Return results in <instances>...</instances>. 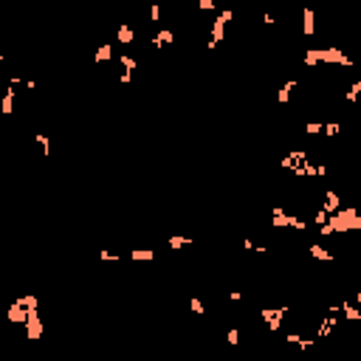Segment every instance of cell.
Returning <instances> with one entry per match:
<instances>
[{"label": "cell", "mask_w": 361, "mask_h": 361, "mask_svg": "<svg viewBox=\"0 0 361 361\" xmlns=\"http://www.w3.org/2000/svg\"><path fill=\"white\" fill-rule=\"evenodd\" d=\"M319 62L325 65H341V68H353V59H350L338 45H325V48H308L305 51V65L313 68Z\"/></svg>", "instance_id": "cell-1"}, {"label": "cell", "mask_w": 361, "mask_h": 361, "mask_svg": "<svg viewBox=\"0 0 361 361\" xmlns=\"http://www.w3.org/2000/svg\"><path fill=\"white\" fill-rule=\"evenodd\" d=\"M330 232L333 234H347V232H361V212L359 206H341L336 214H330Z\"/></svg>", "instance_id": "cell-2"}, {"label": "cell", "mask_w": 361, "mask_h": 361, "mask_svg": "<svg viewBox=\"0 0 361 361\" xmlns=\"http://www.w3.org/2000/svg\"><path fill=\"white\" fill-rule=\"evenodd\" d=\"M234 20V11L232 9H223L217 17H214V23H212V34H209V40H206V48L209 51H214L217 45L223 43V37H226V26Z\"/></svg>", "instance_id": "cell-3"}, {"label": "cell", "mask_w": 361, "mask_h": 361, "mask_svg": "<svg viewBox=\"0 0 361 361\" xmlns=\"http://www.w3.org/2000/svg\"><path fill=\"white\" fill-rule=\"evenodd\" d=\"M291 308L288 305H280V308H262L259 310V316H262V322L268 325V330L274 333V330H280L282 327V322H285V313H288Z\"/></svg>", "instance_id": "cell-4"}, {"label": "cell", "mask_w": 361, "mask_h": 361, "mask_svg": "<svg viewBox=\"0 0 361 361\" xmlns=\"http://www.w3.org/2000/svg\"><path fill=\"white\" fill-rule=\"evenodd\" d=\"M45 330V322L40 310H28V322H26V338H40Z\"/></svg>", "instance_id": "cell-5"}, {"label": "cell", "mask_w": 361, "mask_h": 361, "mask_svg": "<svg viewBox=\"0 0 361 361\" xmlns=\"http://www.w3.org/2000/svg\"><path fill=\"white\" fill-rule=\"evenodd\" d=\"M6 319H9L11 325H23L26 327V322H28V308H23L17 299L9 305V310H6Z\"/></svg>", "instance_id": "cell-6"}, {"label": "cell", "mask_w": 361, "mask_h": 361, "mask_svg": "<svg viewBox=\"0 0 361 361\" xmlns=\"http://www.w3.org/2000/svg\"><path fill=\"white\" fill-rule=\"evenodd\" d=\"M285 341H288V344H293V347H299L302 353H308V350H313L316 344H319V341H316V336L308 338V336H302V333H288V336H285Z\"/></svg>", "instance_id": "cell-7"}, {"label": "cell", "mask_w": 361, "mask_h": 361, "mask_svg": "<svg viewBox=\"0 0 361 361\" xmlns=\"http://www.w3.org/2000/svg\"><path fill=\"white\" fill-rule=\"evenodd\" d=\"M338 308H341V319H344V322H361V310L356 308V302L338 299Z\"/></svg>", "instance_id": "cell-8"}, {"label": "cell", "mask_w": 361, "mask_h": 361, "mask_svg": "<svg viewBox=\"0 0 361 361\" xmlns=\"http://www.w3.org/2000/svg\"><path fill=\"white\" fill-rule=\"evenodd\" d=\"M302 34L305 37H313L316 34V14L310 6H305L302 9Z\"/></svg>", "instance_id": "cell-9"}, {"label": "cell", "mask_w": 361, "mask_h": 361, "mask_svg": "<svg viewBox=\"0 0 361 361\" xmlns=\"http://www.w3.org/2000/svg\"><path fill=\"white\" fill-rule=\"evenodd\" d=\"M14 96H17V90L11 88V85L3 90V96H0V113H3V116H11V113H14Z\"/></svg>", "instance_id": "cell-10"}, {"label": "cell", "mask_w": 361, "mask_h": 361, "mask_svg": "<svg viewBox=\"0 0 361 361\" xmlns=\"http://www.w3.org/2000/svg\"><path fill=\"white\" fill-rule=\"evenodd\" d=\"M327 209V214H336L338 209H341V198H338V192L336 189H327L325 192V203H322Z\"/></svg>", "instance_id": "cell-11"}, {"label": "cell", "mask_w": 361, "mask_h": 361, "mask_svg": "<svg viewBox=\"0 0 361 361\" xmlns=\"http://www.w3.org/2000/svg\"><path fill=\"white\" fill-rule=\"evenodd\" d=\"M116 40H119V45H130L135 40L133 26H130V23H122V26H119V31H116Z\"/></svg>", "instance_id": "cell-12"}, {"label": "cell", "mask_w": 361, "mask_h": 361, "mask_svg": "<svg viewBox=\"0 0 361 361\" xmlns=\"http://www.w3.org/2000/svg\"><path fill=\"white\" fill-rule=\"evenodd\" d=\"M310 251V257L319 259V262H333V251H327L325 246H319V243H313V246L308 248Z\"/></svg>", "instance_id": "cell-13"}, {"label": "cell", "mask_w": 361, "mask_h": 361, "mask_svg": "<svg viewBox=\"0 0 361 361\" xmlns=\"http://www.w3.org/2000/svg\"><path fill=\"white\" fill-rule=\"evenodd\" d=\"M150 43L155 45V48H164V45H169V43H175V34L169 31V28H161V31L150 40Z\"/></svg>", "instance_id": "cell-14"}, {"label": "cell", "mask_w": 361, "mask_h": 361, "mask_svg": "<svg viewBox=\"0 0 361 361\" xmlns=\"http://www.w3.org/2000/svg\"><path fill=\"white\" fill-rule=\"evenodd\" d=\"M293 90H296V79H288V82H285V85L280 88V93H277V102H280V104H288V102H291V93H293Z\"/></svg>", "instance_id": "cell-15"}, {"label": "cell", "mask_w": 361, "mask_h": 361, "mask_svg": "<svg viewBox=\"0 0 361 361\" xmlns=\"http://www.w3.org/2000/svg\"><path fill=\"white\" fill-rule=\"evenodd\" d=\"M130 259L150 262V259H155V251H153V248H130Z\"/></svg>", "instance_id": "cell-16"}, {"label": "cell", "mask_w": 361, "mask_h": 361, "mask_svg": "<svg viewBox=\"0 0 361 361\" xmlns=\"http://www.w3.org/2000/svg\"><path fill=\"white\" fill-rule=\"evenodd\" d=\"M17 302H20L23 308H28V310H40V299H37L34 293H23V296H17Z\"/></svg>", "instance_id": "cell-17"}, {"label": "cell", "mask_w": 361, "mask_h": 361, "mask_svg": "<svg viewBox=\"0 0 361 361\" xmlns=\"http://www.w3.org/2000/svg\"><path fill=\"white\" fill-rule=\"evenodd\" d=\"M359 96H361V79H356V82L350 85V90L344 93V102H347V104H353V102H359Z\"/></svg>", "instance_id": "cell-18"}, {"label": "cell", "mask_w": 361, "mask_h": 361, "mask_svg": "<svg viewBox=\"0 0 361 361\" xmlns=\"http://www.w3.org/2000/svg\"><path fill=\"white\" fill-rule=\"evenodd\" d=\"M93 59H96V62H107V59H113V45H99L96 54H93Z\"/></svg>", "instance_id": "cell-19"}, {"label": "cell", "mask_w": 361, "mask_h": 361, "mask_svg": "<svg viewBox=\"0 0 361 361\" xmlns=\"http://www.w3.org/2000/svg\"><path fill=\"white\" fill-rule=\"evenodd\" d=\"M192 243H195V240H192V237H180V234H172L167 240V246L169 248H180V246H192Z\"/></svg>", "instance_id": "cell-20"}, {"label": "cell", "mask_w": 361, "mask_h": 361, "mask_svg": "<svg viewBox=\"0 0 361 361\" xmlns=\"http://www.w3.org/2000/svg\"><path fill=\"white\" fill-rule=\"evenodd\" d=\"M119 62H122V68L127 71V74H133L135 68H138V62H135V59H133L130 54H122V56H119Z\"/></svg>", "instance_id": "cell-21"}, {"label": "cell", "mask_w": 361, "mask_h": 361, "mask_svg": "<svg viewBox=\"0 0 361 361\" xmlns=\"http://www.w3.org/2000/svg\"><path fill=\"white\" fill-rule=\"evenodd\" d=\"M305 133H308V135H322V133H325V124H322V122H308V124H305Z\"/></svg>", "instance_id": "cell-22"}, {"label": "cell", "mask_w": 361, "mask_h": 361, "mask_svg": "<svg viewBox=\"0 0 361 361\" xmlns=\"http://www.w3.org/2000/svg\"><path fill=\"white\" fill-rule=\"evenodd\" d=\"M316 226H319V229H322V226H327V220H330V214H327V209L325 206H316Z\"/></svg>", "instance_id": "cell-23"}, {"label": "cell", "mask_w": 361, "mask_h": 361, "mask_svg": "<svg viewBox=\"0 0 361 361\" xmlns=\"http://www.w3.org/2000/svg\"><path fill=\"white\" fill-rule=\"evenodd\" d=\"M288 226H291L293 232H305L308 229V223H305L302 217H296V214H288Z\"/></svg>", "instance_id": "cell-24"}, {"label": "cell", "mask_w": 361, "mask_h": 361, "mask_svg": "<svg viewBox=\"0 0 361 361\" xmlns=\"http://www.w3.org/2000/svg\"><path fill=\"white\" fill-rule=\"evenodd\" d=\"M34 141L40 144V150H43V153H45V158H48V153H51V138L40 133V135H34Z\"/></svg>", "instance_id": "cell-25"}, {"label": "cell", "mask_w": 361, "mask_h": 361, "mask_svg": "<svg viewBox=\"0 0 361 361\" xmlns=\"http://www.w3.org/2000/svg\"><path fill=\"white\" fill-rule=\"evenodd\" d=\"M226 341H229L232 347H237V344H240V330H237V327H229V330H226Z\"/></svg>", "instance_id": "cell-26"}, {"label": "cell", "mask_w": 361, "mask_h": 361, "mask_svg": "<svg viewBox=\"0 0 361 361\" xmlns=\"http://www.w3.org/2000/svg\"><path fill=\"white\" fill-rule=\"evenodd\" d=\"M189 308H192V313H195V316H203V310H206L198 296H192V299H189Z\"/></svg>", "instance_id": "cell-27"}, {"label": "cell", "mask_w": 361, "mask_h": 361, "mask_svg": "<svg viewBox=\"0 0 361 361\" xmlns=\"http://www.w3.org/2000/svg\"><path fill=\"white\" fill-rule=\"evenodd\" d=\"M198 9L201 11H214L217 9V3H214V0H198Z\"/></svg>", "instance_id": "cell-28"}, {"label": "cell", "mask_w": 361, "mask_h": 361, "mask_svg": "<svg viewBox=\"0 0 361 361\" xmlns=\"http://www.w3.org/2000/svg\"><path fill=\"white\" fill-rule=\"evenodd\" d=\"M99 257L104 259V262H110V259L116 262V259H119V254H116V251H107V248H102V251H99Z\"/></svg>", "instance_id": "cell-29"}, {"label": "cell", "mask_w": 361, "mask_h": 361, "mask_svg": "<svg viewBox=\"0 0 361 361\" xmlns=\"http://www.w3.org/2000/svg\"><path fill=\"white\" fill-rule=\"evenodd\" d=\"M325 135H338V122L325 124Z\"/></svg>", "instance_id": "cell-30"}, {"label": "cell", "mask_w": 361, "mask_h": 361, "mask_svg": "<svg viewBox=\"0 0 361 361\" xmlns=\"http://www.w3.org/2000/svg\"><path fill=\"white\" fill-rule=\"evenodd\" d=\"M158 17H161V9H158V3H153V9H150V20L158 23Z\"/></svg>", "instance_id": "cell-31"}, {"label": "cell", "mask_w": 361, "mask_h": 361, "mask_svg": "<svg viewBox=\"0 0 361 361\" xmlns=\"http://www.w3.org/2000/svg\"><path fill=\"white\" fill-rule=\"evenodd\" d=\"M119 82H122V85H130V82H133V74L122 71V74H119Z\"/></svg>", "instance_id": "cell-32"}, {"label": "cell", "mask_w": 361, "mask_h": 361, "mask_svg": "<svg viewBox=\"0 0 361 361\" xmlns=\"http://www.w3.org/2000/svg\"><path fill=\"white\" fill-rule=\"evenodd\" d=\"M316 175H319V178H325V175H327V167H325V164H316Z\"/></svg>", "instance_id": "cell-33"}, {"label": "cell", "mask_w": 361, "mask_h": 361, "mask_svg": "<svg viewBox=\"0 0 361 361\" xmlns=\"http://www.w3.org/2000/svg\"><path fill=\"white\" fill-rule=\"evenodd\" d=\"M229 299H232V302H240V299H243V293H240V291H232V293H229Z\"/></svg>", "instance_id": "cell-34"}, {"label": "cell", "mask_w": 361, "mask_h": 361, "mask_svg": "<svg viewBox=\"0 0 361 361\" xmlns=\"http://www.w3.org/2000/svg\"><path fill=\"white\" fill-rule=\"evenodd\" d=\"M353 302H356V308H359V310H361V291L356 293V299H353Z\"/></svg>", "instance_id": "cell-35"}]
</instances>
